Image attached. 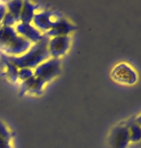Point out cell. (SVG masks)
Wrapping results in <instances>:
<instances>
[{
  "label": "cell",
  "mask_w": 141,
  "mask_h": 148,
  "mask_svg": "<svg viewBox=\"0 0 141 148\" xmlns=\"http://www.w3.org/2000/svg\"><path fill=\"white\" fill-rule=\"evenodd\" d=\"M127 123V126L130 132V138H131V143H138L141 140V127L137 124L134 119L129 120Z\"/></svg>",
  "instance_id": "277c9868"
},
{
  "label": "cell",
  "mask_w": 141,
  "mask_h": 148,
  "mask_svg": "<svg viewBox=\"0 0 141 148\" xmlns=\"http://www.w3.org/2000/svg\"><path fill=\"white\" fill-rule=\"evenodd\" d=\"M131 143L130 132L126 122H121L112 127L108 136V148H128Z\"/></svg>",
  "instance_id": "7a4b0ae2"
},
{
  "label": "cell",
  "mask_w": 141,
  "mask_h": 148,
  "mask_svg": "<svg viewBox=\"0 0 141 148\" xmlns=\"http://www.w3.org/2000/svg\"><path fill=\"white\" fill-rule=\"evenodd\" d=\"M128 148H141V140L138 141V143H130V145L128 146Z\"/></svg>",
  "instance_id": "5b68a950"
},
{
  "label": "cell",
  "mask_w": 141,
  "mask_h": 148,
  "mask_svg": "<svg viewBox=\"0 0 141 148\" xmlns=\"http://www.w3.org/2000/svg\"><path fill=\"white\" fill-rule=\"evenodd\" d=\"M110 77L114 82L122 86H133L138 80L136 70L127 63H118L111 69Z\"/></svg>",
  "instance_id": "6da1fadb"
},
{
  "label": "cell",
  "mask_w": 141,
  "mask_h": 148,
  "mask_svg": "<svg viewBox=\"0 0 141 148\" xmlns=\"http://www.w3.org/2000/svg\"><path fill=\"white\" fill-rule=\"evenodd\" d=\"M69 46V38L66 36H59L54 38L50 43V50L53 55H63Z\"/></svg>",
  "instance_id": "3957f363"
},
{
  "label": "cell",
  "mask_w": 141,
  "mask_h": 148,
  "mask_svg": "<svg viewBox=\"0 0 141 148\" xmlns=\"http://www.w3.org/2000/svg\"><path fill=\"white\" fill-rule=\"evenodd\" d=\"M134 120L136 121V122L141 127V112H140L138 115H137V116H136V117L134 118Z\"/></svg>",
  "instance_id": "8992f818"
}]
</instances>
